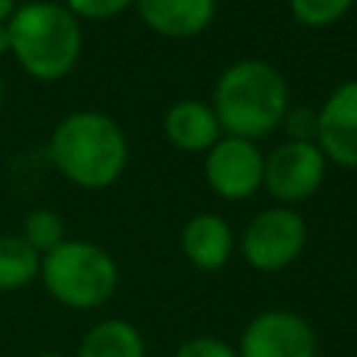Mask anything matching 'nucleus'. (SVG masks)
<instances>
[{
  "label": "nucleus",
  "instance_id": "f3484780",
  "mask_svg": "<svg viewBox=\"0 0 357 357\" xmlns=\"http://www.w3.org/2000/svg\"><path fill=\"white\" fill-rule=\"evenodd\" d=\"M173 357H237V349L215 335H195L178 343Z\"/></svg>",
  "mask_w": 357,
  "mask_h": 357
},
{
  "label": "nucleus",
  "instance_id": "412c9836",
  "mask_svg": "<svg viewBox=\"0 0 357 357\" xmlns=\"http://www.w3.org/2000/svg\"><path fill=\"white\" fill-rule=\"evenodd\" d=\"M17 11V6H14V0H0V22H6V20H11V14Z\"/></svg>",
  "mask_w": 357,
  "mask_h": 357
},
{
  "label": "nucleus",
  "instance_id": "4468645a",
  "mask_svg": "<svg viewBox=\"0 0 357 357\" xmlns=\"http://www.w3.org/2000/svg\"><path fill=\"white\" fill-rule=\"evenodd\" d=\"M42 257L20 237L0 234V293L22 290L39 276Z\"/></svg>",
  "mask_w": 357,
  "mask_h": 357
},
{
  "label": "nucleus",
  "instance_id": "ddd939ff",
  "mask_svg": "<svg viewBox=\"0 0 357 357\" xmlns=\"http://www.w3.org/2000/svg\"><path fill=\"white\" fill-rule=\"evenodd\" d=\"M75 357H148L139 329L126 318H103L89 326Z\"/></svg>",
  "mask_w": 357,
  "mask_h": 357
},
{
  "label": "nucleus",
  "instance_id": "f257e3e1",
  "mask_svg": "<svg viewBox=\"0 0 357 357\" xmlns=\"http://www.w3.org/2000/svg\"><path fill=\"white\" fill-rule=\"evenodd\" d=\"M212 112L229 137L254 142L282 123L287 112V84L273 64L243 59L218 78Z\"/></svg>",
  "mask_w": 357,
  "mask_h": 357
},
{
  "label": "nucleus",
  "instance_id": "f03ea898",
  "mask_svg": "<svg viewBox=\"0 0 357 357\" xmlns=\"http://www.w3.org/2000/svg\"><path fill=\"white\" fill-rule=\"evenodd\" d=\"M50 159L73 184L103 190L120 178L128 162L126 134L100 112H75L56 126Z\"/></svg>",
  "mask_w": 357,
  "mask_h": 357
},
{
  "label": "nucleus",
  "instance_id": "0eeeda50",
  "mask_svg": "<svg viewBox=\"0 0 357 357\" xmlns=\"http://www.w3.org/2000/svg\"><path fill=\"white\" fill-rule=\"evenodd\" d=\"M324 167H326V156L315 142L287 139L265 156L262 184L273 198L284 204H296L310 198L321 187Z\"/></svg>",
  "mask_w": 357,
  "mask_h": 357
},
{
  "label": "nucleus",
  "instance_id": "5701e85b",
  "mask_svg": "<svg viewBox=\"0 0 357 357\" xmlns=\"http://www.w3.org/2000/svg\"><path fill=\"white\" fill-rule=\"evenodd\" d=\"M0 103H3V78H0Z\"/></svg>",
  "mask_w": 357,
  "mask_h": 357
},
{
  "label": "nucleus",
  "instance_id": "6ab92c4d",
  "mask_svg": "<svg viewBox=\"0 0 357 357\" xmlns=\"http://www.w3.org/2000/svg\"><path fill=\"white\" fill-rule=\"evenodd\" d=\"M134 0H67V8L73 14H78V17L103 20V17H114L117 11H123Z\"/></svg>",
  "mask_w": 357,
  "mask_h": 357
},
{
  "label": "nucleus",
  "instance_id": "aec40b11",
  "mask_svg": "<svg viewBox=\"0 0 357 357\" xmlns=\"http://www.w3.org/2000/svg\"><path fill=\"white\" fill-rule=\"evenodd\" d=\"M11 50V33H8V22H0V53Z\"/></svg>",
  "mask_w": 357,
  "mask_h": 357
},
{
  "label": "nucleus",
  "instance_id": "2eb2a0df",
  "mask_svg": "<svg viewBox=\"0 0 357 357\" xmlns=\"http://www.w3.org/2000/svg\"><path fill=\"white\" fill-rule=\"evenodd\" d=\"M39 257H45L47 251H53L56 245L64 243V223L56 212L50 209H33L28 212L25 223H22V234H20Z\"/></svg>",
  "mask_w": 357,
  "mask_h": 357
},
{
  "label": "nucleus",
  "instance_id": "9b49d317",
  "mask_svg": "<svg viewBox=\"0 0 357 357\" xmlns=\"http://www.w3.org/2000/svg\"><path fill=\"white\" fill-rule=\"evenodd\" d=\"M142 20L165 36H192L215 17V0H134Z\"/></svg>",
  "mask_w": 357,
  "mask_h": 357
},
{
  "label": "nucleus",
  "instance_id": "1a4fd4ad",
  "mask_svg": "<svg viewBox=\"0 0 357 357\" xmlns=\"http://www.w3.org/2000/svg\"><path fill=\"white\" fill-rule=\"evenodd\" d=\"M315 145L343 167H357V81L340 84L318 112Z\"/></svg>",
  "mask_w": 357,
  "mask_h": 357
},
{
  "label": "nucleus",
  "instance_id": "39448f33",
  "mask_svg": "<svg viewBox=\"0 0 357 357\" xmlns=\"http://www.w3.org/2000/svg\"><path fill=\"white\" fill-rule=\"evenodd\" d=\"M307 245V223L290 206H271L251 218L240 251L254 271L276 273L293 265Z\"/></svg>",
  "mask_w": 357,
  "mask_h": 357
},
{
  "label": "nucleus",
  "instance_id": "423d86ee",
  "mask_svg": "<svg viewBox=\"0 0 357 357\" xmlns=\"http://www.w3.org/2000/svg\"><path fill=\"white\" fill-rule=\"evenodd\" d=\"M234 349L237 357H315L318 337L298 312L265 310L245 324Z\"/></svg>",
  "mask_w": 357,
  "mask_h": 357
},
{
  "label": "nucleus",
  "instance_id": "f8f14e48",
  "mask_svg": "<svg viewBox=\"0 0 357 357\" xmlns=\"http://www.w3.org/2000/svg\"><path fill=\"white\" fill-rule=\"evenodd\" d=\"M165 134L181 151H209L220 139V123L212 106L201 100H178L165 114Z\"/></svg>",
  "mask_w": 357,
  "mask_h": 357
},
{
  "label": "nucleus",
  "instance_id": "7ed1b4c3",
  "mask_svg": "<svg viewBox=\"0 0 357 357\" xmlns=\"http://www.w3.org/2000/svg\"><path fill=\"white\" fill-rule=\"evenodd\" d=\"M8 33L17 61L39 81L67 75L81 56V28L67 6L25 3L11 14Z\"/></svg>",
  "mask_w": 357,
  "mask_h": 357
},
{
  "label": "nucleus",
  "instance_id": "a211bd4d",
  "mask_svg": "<svg viewBox=\"0 0 357 357\" xmlns=\"http://www.w3.org/2000/svg\"><path fill=\"white\" fill-rule=\"evenodd\" d=\"M282 126L287 128L290 139H301V142H312V137L318 134V112L298 106V109H287L282 117Z\"/></svg>",
  "mask_w": 357,
  "mask_h": 357
},
{
  "label": "nucleus",
  "instance_id": "4be33fe9",
  "mask_svg": "<svg viewBox=\"0 0 357 357\" xmlns=\"http://www.w3.org/2000/svg\"><path fill=\"white\" fill-rule=\"evenodd\" d=\"M33 357H67V354H59V351H42V354H33Z\"/></svg>",
  "mask_w": 357,
  "mask_h": 357
},
{
  "label": "nucleus",
  "instance_id": "20e7f679",
  "mask_svg": "<svg viewBox=\"0 0 357 357\" xmlns=\"http://www.w3.org/2000/svg\"><path fill=\"white\" fill-rule=\"evenodd\" d=\"M45 290L70 310H98L120 282L117 262L109 251L86 240H64L39 262Z\"/></svg>",
  "mask_w": 357,
  "mask_h": 357
},
{
  "label": "nucleus",
  "instance_id": "dca6fc26",
  "mask_svg": "<svg viewBox=\"0 0 357 357\" xmlns=\"http://www.w3.org/2000/svg\"><path fill=\"white\" fill-rule=\"evenodd\" d=\"M354 0H290V11L298 22L310 25V28H324L337 22Z\"/></svg>",
  "mask_w": 357,
  "mask_h": 357
},
{
  "label": "nucleus",
  "instance_id": "6e6552de",
  "mask_svg": "<svg viewBox=\"0 0 357 357\" xmlns=\"http://www.w3.org/2000/svg\"><path fill=\"white\" fill-rule=\"evenodd\" d=\"M265 156L257 151L251 139L243 137H223L206 151L204 176L206 184L229 201H243L254 195L262 184Z\"/></svg>",
  "mask_w": 357,
  "mask_h": 357
},
{
  "label": "nucleus",
  "instance_id": "9d476101",
  "mask_svg": "<svg viewBox=\"0 0 357 357\" xmlns=\"http://www.w3.org/2000/svg\"><path fill=\"white\" fill-rule=\"evenodd\" d=\"M181 251L198 271H220L234 251V234L220 215L201 212L181 229Z\"/></svg>",
  "mask_w": 357,
  "mask_h": 357
}]
</instances>
